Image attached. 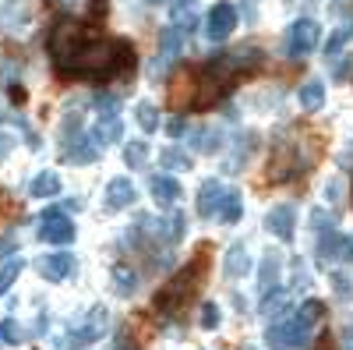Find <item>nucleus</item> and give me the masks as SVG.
<instances>
[{
  "mask_svg": "<svg viewBox=\"0 0 353 350\" xmlns=\"http://www.w3.org/2000/svg\"><path fill=\"white\" fill-rule=\"evenodd\" d=\"M321 315H325V304L321 301H304L297 315L283 318V322H272L265 329V343L272 350H293V347H304L314 333V326L321 322Z\"/></svg>",
  "mask_w": 353,
  "mask_h": 350,
  "instance_id": "nucleus-2",
  "label": "nucleus"
},
{
  "mask_svg": "<svg viewBox=\"0 0 353 350\" xmlns=\"http://www.w3.org/2000/svg\"><path fill=\"white\" fill-rule=\"evenodd\" d=\"M233 28H237V8L219 0V4L209 11V18H205V32H209L212 43H223V39H230Z\"/></svg>",
  "mask_w": 353,
  "mask_h": 350,
  "instance_id": "nucleus-8",
  "label": "nucleus"
},
{
  "mask_svg": "<svg viewBox=\"0 0 353 350\" xmlns=\"http://www.w3.org/2000/svg\"><path fill=\"white\" fill-rule=\"evenodd\" d=\"M28 195H32V198H53V195H61V177H57L53 170L36 173L32 184H28Z\"/></svg>",
  "mask_w": 353,
  "mask_h": 350,
  "instance_id": "nucleus-17",
  "label": "nucleus"
},
{
  "mask_svg": "<svg viewBox=\"0 0 353 350\" xmlns=\"http://www.w3.org/2000/svg\"><path fill=\"white\" fill-rule=\"evenodd\" d=\"M21 269H25L21 258H8L4 266H0V294H8V290L14 286V280L21 276Z\"/></svg>",
  "mask_w": 353,
  "mask_h": 350,
  "instance_id": "nucleus-24",
  "label": "nucleus"
},
{
  "mask_svg": "<svg viewBox=\"0 0 353 350\" xmlns=\"http://www.w3.org/2000/svg\"><path fill=\"white\" fill-rule=\"evenodd\" d=\"M346 71H350V64H346V61H339V68H336V78L343 81V78H346Z\"/></svg>",
  "mask_w": 353,
  "mask_h": 350,
  "instance_id": "nucleus-37",
  "label": "nucleus"
},
{
  "mask_svg": "<svg viewBox=\"0 0 353 350\" xmlns=\"http://www.w3.org/2000/svg\"><path fill=\"white\" fill-rule=\"evenodd\" d=\"M149 191L159 206H173V202L181 198V184H176V177H170V173H156L149 181Z\"/></svg>",
  "mask_w": 353,
  "mask_h": 350,
  "instance_id": "nucleus-15",
  "label": "nucleus"
},
{
  "mask_svg": "<svg viewBox=\"0 0 353 350\" xmlns=\"http://www.w3.org/2000/svg\"><path fill=\"white\" fill-rule=\"evenodd\" d=\"M286 304H290V301H286V290L272 286L269 294H265V301H261V315H279Z\"/></svg>",
  "mask_w": 353,
  "mask_h": 350,
  "instance_id": "nucleus-28",
  "label": "nucleus"
},
{
  "mask_svg": "<svg viewBox=\"0 0 353 350\" xmlns=\"http://www.w3.org/2000/svg\"><path fill=\"white\" fill-rule=\"evenodd\" d=\"M110 280H113V290H117L121 298H131L134 290H138V276H134V269H128V266H117Z\"/></svg>",
  "mask_w": 353,
  "mask_h": 350,
  "instance_id": "nucleus-22",
  "label": "nucleus"
},
{
  "mask_svg": "<svg viewBox=\"0 0 353 350\" xmlns=\"http://www.w3.org/2000/svg\"><path fill=\"white\" fill-rule=\"evenodd\" d=\"M279 269H283V258H279L276 251H269V255L261 258V276H258V290H261V294H269V290L276 286Z\"/></svg>",
  "mask_w": 353,
  "mask_h": 350,
  "instance_id": "nucleus-19",
  "label": "nucleus"
},
{
  "mask_svg": "<svg viewBox=\"0 0 353 350\" xmlns=\"http://www.w3.org/2000/svg\"><path fill=\"white\" fill-rule=\"evenodd\" d=\"M223 195H226V184L205 181L201 191H198V213H201L205 220H216V213H219V206H223Z\"/></svg>",
  "mask_w": 353,
  "mask_h": 350,
  "instance_id": "nucleus-14",
  "label": "nucleus"
},
{
  "mask_svg": "<svg viewBox=\"0 0 353 350\" xmlns=\"http://www.w3.org/2000/svg\"><path fill=\"white\" fill-rule=\"evenodd\" d=\"M318 39H321V28L314 18H297L290 28H286V53L290 57H307L318 50Z\"/></svg>",
  "mask_w": 353,
  "mask_h": 350,
  "instance_id": "nucleus-5",
  "label": "nucleus"
},
{
  "mask_svg": "<svg viewBox=\"0 0 353 350\" xmlns=\"http://www.w3.org/2000/svg\"><path fill=\"white\" fill-rule=\"evenodd\" d=\"M248 269H251V251H248V244H244V241L230 244V248H226V258H223V276H226V280H241Z\"/></svg>",
  "mask_w": 353,
  "mask_h": 350,
  "instance_id": "nucleus-13",
  "label": "nucleus"
},
{
  "mask_svg": "<svg viewBox=\"0 0 353 350\" xmlns=\"http://www.w3.org/2000/svg\"><path fill=\"white\" fill-rule=\"evenodd\" d=\"M350 36H353V28H336V32L329 36V43H325V57H336V53H343V46L350 43Z\"/></svg>",
  "mask_w": 353,
  "mask_h": 350,
  "instance_id": "nucleus-30",
  "label": "nucleus"
},
{
  "mask_svg": "<svg viewBox=\"0 0 353 350\" xmlns=\"http://www.w3.org/2000/svg\"><path fill=\"white\" fill-rule=\"evenodd\" d=\"M149 4H166V0H149Z\"/></svg>",
  "mask_w": 353,
  "mask_h": 350,
  "instance_id": "nucleus-39",
  "label": "nucleus"
},
{
  "mask_svg": "<svg viewBox=\"0 0 353 350\" xmlns=\"http://www.w3.org/2000/svg\"><path fill=\"white\" fill-rule=\"evenodd\" d=\"M219 318H223V315H219V304H216V301H205V304H201V329H216Z\"/></svg>",
  "mask_w": 353,
  "mask_h": 350,
  "instance_id": "nucleus-31",
  "label": "nucleus"
},
{
  "mask_svg": "<svg viewBox=\"0 0 353 350\" xmlns=\"http://www.w3.org/2000/svg\"><path fill=\"white\" fill-rule=\"evenodd\" d=\"M145 159H149V149H145V142H128V145H124V163H128L131 170H141Z\"/></svg>",
  "mask_w": 353,
  "mask_h": 350,
  "instance_id": "nucleus-25",
  "label": "nucleus"
},
{
  "mask_svg": "<svg viewBox=\"0 0 353 350\" xmlns=\"http://www.w3.org/2000/svg\"><path fill=\"white\" fill-rule=\"evenodd\" d=\"M106 322H110V311H106L103 304H96L92 311L85 315V322H81V326H78V329L68 336V343H64V347H68V350H78V347L96 343V340L106 333Z\"/></svg>",
  "mask_w": 353,
  "mask_h": 350,
  "instance_id": "nucleus-6",
  "label": "nucleus"
},
{
  "mask_svg": "<svg viewBox=\"0 0 353 350\" xmlns=\"http://www.w3.org/2000/svg\"><path fill=\"white\" fill-rule=\"evenodd\" d=\"M181 50H184V32H181V28H176V25L163 28V32H159V57H163V61H173Z\"/></svg>",
  "mask_w": 353,
  "mask_h": 350,
  "instance_id": "nucleus-21",
  "label": "nucleus"
},
{
  "mask_svg": "<svg viewBox=\"0 0 353 350\" xmlns=\"http://www.w3.org/2000/svg\"><path fill=\"white\" fill-rule=\"evenodd\" d=\"M36 266H39V276H43V280H50V283H64V280L78 269V262H74L71 251H53V255H43Z\"/></svg>",
  "mask_w": 353,
  "mask_h": 350,
  "instance_id": "nucleus-9",
  "label": "nucleus"
},
{
  "mask_svg": "<svg viewBox=\"0 0 353 350\" xmlns=\"http://www.w3.org/2000/svg\"><path fill=\"white\" fill-rule=\"evenodd\" d=\"M201 262H205V255H198L188 269H181V273H176L163 290H156V308H159V311H173L176 304H184V301H188V294L201 283V276H198Z\"/></svg>",
  "mask_w": 353,
  "mask_h": 350,
  "instance_id": "nucleus-4",
  "label": "nucleus"
},
{
  "mask_svg": "<svg viewBox=\"0 0 353 350\" xmlns=\"http://www.w3.org/2000/svg\"><path fill=\"white\" fill-rule=\"evenodd\" d=\"M293 223H297L293 206H272L269 213H265V226H269V233H272V237H279L283 244L293 241Z\"/></svg>",
  "mask_w": 353,
  "mask_h": 350,
  "instance_id": "nucleus-10",
  "label": "nucleus"
},
{
  "mask_svg": "<svg viewBox=\"0 0 353 350\" xmlns=\"http://www.w3.org/2000/svg\"><path fill=\"white\" fill-rule=\"evenodd\" d=\"M346 4H350V0H332V11H336V14H343V11H346Z\"/></svg>",
  "mask_w": 353,
  "mask_h": 350,
  "instance_id": "nucleus-38",
  "label": "nucleus"
},
{
  "mask_svg": "<svg viewBox=\"0 0 353 350\" xmlns=\"http://www.w3.org/2000/svg\"><path fill=\"white\" fill-rule=\"evenodd\" d=\"M134 121L141 131H159V110L152 103H138L134 106Z\"/></svg>",
  "mask_w": 353,
  "mask_h": 350,
  "instance_id": "nucleus-23",
  "label": "nucleus"
},
{
  "mask_svg": "<svg viewBox=\"0 0 353 350\" xmlns=\"http://www.w3.org/2000/svg\"><path fill=\"white\" fill-rule=\"evenodd\" d=\"M159 163H163L166 170H188V166H191V159H188L181 149H163V153H159Z\"/></svg>",
  "mask_w": 353,
  "mask_h": 350,
  "instance_id": "nucleus-29",
  "label": "nucleus"
},
{
  "mask_svg": "<svg viewBox=\"0 0 353 350\" xmlns=\"http://www.w3.org/2000/svg\"><path fill=\"white\" fill-rule=\"evenodd\" d=\"M166 135L170 138H184L188 135V117H170V121H166Z\"/></svg>",
  "mask_w": 353,
  "mask_h": 350,
  "instance_id": "nucleus-33",
  "label": "nucleus"
},
{
  "mask_svg": "<svg viewBox=\"0 0 353 350\" xmlns=\"http://www.w3.org/2000/svg\"><path fill=\"white\" fill-rule=\"evenodd\" d=\"M134 64V50L121 39H88L78 57L71 61V68L64 75H78V78H113L124 75Z\"/></svg>",
  "mask_w": 353,
  "mask_h": 350,
  "instance_id": "nucleus-1",
  "label": "nucleus"
},
{
  "mask_svg": "<svg viewBox=\"0 0 353 350\" xmlns=\"http://www.w3.org/2000/svg\"><path fill=\"white\" fill-rule=\"evenodd\" d=\"M64 159H68V163H78V166H88V163L99 159V145L78 131V135L64 138Z\"/></svg>",
  "mask_w": 353,
  "mask_h": 350,
  "instance_id": "nucleus-11",
  "label": "nucleus"
},
{
  "mask_svg": "<svg viewBox=\"0 0 353 350\" xmlns=\"http://www.w3.org/2000/svg\"><path fill=\"white\" fill-rule=\"evenodd\" d=\"M223 223H237L241 216H244V198H241V191L237 188H226V195H223V206H219V213H216Z\"/></svg>",
  "mask_w": 353,
  "mask_h": 350,
  "instance_id": "nucleus-20",
  "label": "nucleus"
},
{
  "mask_svg": "<svg viewBox=\"0 0 353 350\" xmlns=\"http://www.w3.org/2000/svg\"><path fill=\"white\" fill-rule=\"evenodd\" d=\"M92 106H96L99 117H113V113H117V96H113V93H99V96L92 99Z\"/></svg>",
  "mask_w": 353,
  "mask_h": 350,
  "instance_id": "nucleus-32",
  "label": "nucleus"
},
{
  "mask_svg": "<svg viewBox=\"0 0 353 350\" xmlns=\"http://www.w3.org/2000/svg\"><path fill=\"white\" fill-rule=\"evenodd\" d=\"M0 340H4L8 347H18V343H25V329H21V322H18V318H4V322H0Z\"/></svg>",
  "mask_w": 353,
  "mask_h": 350,
  "instance_id": "nucleus-26",
  "label": "nucleus"
},
{
  "mask_svg": "<svg viewBox=\"0 0 353 350\" xmlns=\"http://www.w3.org/2000/svg\"><path fill=\"white\" fill-rule=\"evenodd\" d=\"M223 131L219 128H205V131H194V145H198V149H205V153H212V149H219V145H223Z\"/></svg>",
  "mask_w": 353,
  "mask_h": 350,
  "instance_id": "nucleus-27",
  "label": "nucleus"
},
{
  "mask_svg": "<svg viewBox=\"0 0 353 350\" xmlns=\"http://www.w3.org/2000/svg\"><path fill=\"white\" fill-rule=\"evenodd\" d=\"M325 198L336 202V198H339V184H329V188H325Z\"/></svg>",
  "mask_w": 353,
  "mask_h": 350,
  "instance_id": "nucleus-36",
  "label": "nucleus"
},
{
  "mask_svg": "<svg viewBox=\"0 0 353 350\" xmlns=\"http://www.w3.org/2000/svg\"><path fill=\"white\" fill-rule=\"evenodd\" d=\"M131 202H134V184H131L128 177H113V181L106 184V191H103V206H106L110 213L128 209Z\"/></svg>",
  "mask_w": 353,
  "mask_h": 350,
  "instance_id": "nucleus-12",
  "label": "nucleus"
},
{
  "mask_svg": "<svg viewBox=\"0 0 353 350\" xmlns=\"http://www.w3.org/2000/svg\"><path fill=\"white\" fill-rule=\"evenodd\" d=\"M297 103H301V110H307V113L321 110V103H325V85H321V81H304L301 89H297Z\"/></svg>",
  "mask_w": 353,
  "mask_h": 350,
  "instance_id": "nucleus-18",
  "label": "nucleus"
},
{
  "mask_svg": "<svg viewBox=\"0 0 353 350\" xmlns=\"http://www.w3.org/2000/svg\"><path fill=\"white\" fill-rule=\"evenodd\" d=\"M121 135H124V124H121V117H99L96 121V131H92V142L99 145V149H106V145H113V142H121Z\"/></svg>",
  "mask_w": 353,
  "mask_h": 350,
  "instance_id": "nucleus-16",
  "label": "nucleus"
},
{
  "mask_svg": "<svg viewBox=\"0 0 353 350\" xmlns=\"http://www.w3.org/2000/svg\"><path fill=\"white\" fill-rule=\"evenodd\" d=\"M39 237L46 244H71L74 241V223L64 216V209H46L39 216Z\"/></svg>",
  "mask_w": 353,
  "mask_h": 350,
  "instance_id": "nucleus-7",
  "label": "nucleus"
},
{
  "mask_svg": "<svg viewBox=\"0 0 353 350\" xmlns=\"http://www.w3.org/2000/svg\"><path fill=\"white\" fill-rule=\"evenodd\" d=\"M92 39L88 36V28L85 25H78V21H61L53 28V36H50V57H53V64L61 68V71H68L71 68V61L78 57V50Z\"/></svg>",
  "mask_w": 353,
  "mask_h": 350,
  "instance_id": "nucleus-3",
  "label": "nucleus"
},
{
  "mask_svg": "<svg viewBox=\"0 0 353 350\" xmlns=\"http://www.w3.org/2000/svg\"><path fill=\"white\" fill-rule=\"evenodd\" d=\"M343 350H353V326L343 329Z\"/></svg>",
  "mask_w": 353,
  "mask_h": 350,
  "instance_id": "nucleus-35",
  "label": "nucleus"
},
{
  "mask_svg": "<svg viewBox=\"0 0 353 350\" xmlns=\"http://www.w3.org/2000/svg\"><path fill=\"white\" fill-rule=\"evenodd\" d=\"M18 248V233L11 230V233H4V237H0V258H4V255H11Z\"/></svg>",
  "mask_w": 353,
  "mask_h": 350,
  "instance_id": "nucleus-34",
  "label": "nucleus"
}]
</instances>
